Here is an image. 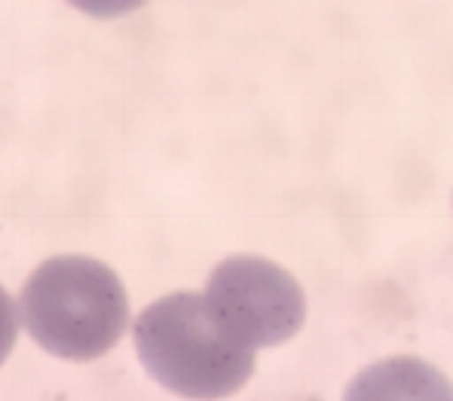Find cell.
Listing matches in <instances>:
<instances>
[{
    "label": "cell",
    "mask_w": 453,
    "mask_h": 401,
    "mask_svg": "<svg viewBox=\"0 0 453 401\" xmlns=\"http://www.w3.org/2000/svg\"><path fill=\"white\" fill-rule=\"evenodd\" d=\"M19 312L46 352L89 362L104 356L126 331L129 297L108 264L86 255H56L28 276Z\"/></svg>",
    "instance_id": "obj_1"
},
{
    "label": "cell",
    "mask_w": 453,
    "mask_h": 401,
    "mask_svg": "<svg viewBox=\"0 0 453 401\" xmlns=\"http://www.w3.org/2000/svg\"><path fill=\"white\" fill-rule=\"evenodd\" d=\"M135 350L153 380L196 401L233 396L255 374V352L215 328L199 291L153 300L135 322Z\"/></svg>",
    "instance_id": "obj_2"
},
{
    "label": "cell",
    "mask_w": 453,
    "mask_h": 401,
    "mask_svg": "<svg viewBox=\"0 0 453 401\" xmlns=\"http://www.w3.org/2000/svg\"><path fill=\"white\" fill-rule=\"evenodd\" d=\"M205 310L215 328L242 350L279 346L301 331L306 294L285 266L257 255H233L205 285Z\"/></svg>",
    "instance_id": "obj_3"
},
{
    "label": "cell",
    "mask_w": 453,
    "mask_h": 401,
    "mask_svg": "<svg viewBox=\"0 0 453 401\" xmlns=\"http://www.w3.org/2000/svg\"><path fill=\"white\" fill-rule=\"evenodd\" d=\"M343 401H450V383L423 359L392 356L358 371Z\"/></svg>",
    "instance_id": "obj_4"
},
{
    "label": "cell",
    "mask_w": 453,
    "mask_h": 401,
    "mask_svg": "<svg viewBox=\"0 0 453 401\" xmlns=\"http://www.w3.org/2000/svg\"><path fill=\"white\" fill-rule=\"evenodd\" d=\"M16 334H19V306L10 297V291L0 285V365L6 362V356L16 346Z\"/></svg>",
    "instance_id": "obj_5"
}]
</instances>
